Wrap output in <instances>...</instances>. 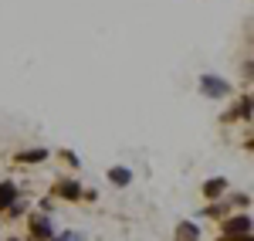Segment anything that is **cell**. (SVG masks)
<instances>
[{
    "label": "cell",
    "mask_w": 254,
    "mask_h": 241,
    "mask_svg": "<svg viewBox=\"0 0 254 241\" xmlns=\"http://www.w3.org/2000/svg\"><path fill=\"white\" fill-rule=\"evenodd\" d=\"M251 238V214H234L224 221V238Z\"/></svg>",
    "instance_id": "6da1fadb"
},
{
    "label": "cell",
    "mask_w": 254,
    "mask_h": 241,
    "mask_svg": "<svg viewBox=\"0 0 254 241\" xmlns=\"http://www.w3.org/2000/svg\"><path fill=\"white\" fill-rule=\"evenodd\" d=\"M31 238L34 241H51L55 238V228H51V214H34L31 218Z\"/></svg>",
    "instance_id": "7a4b0ae2"
},
{
    "label": "cell",
    "mask_w": 254,
    "mask_h": 241,
    "mask_svg": "<svg viewBox=\"0 0 254 241\" xmlns=\"http://www.w3.org/2000/svg\"><path fill=\"white\" fill-rule=\"evenodd\" d=\"M200 88H203V95H214V99H224L227 92H231V85L220 79H210V75H203L200 79Z\"/></svg>",
    "instance_id": "3957f363"
},
{
    "label": "cell",
    "mask_w": 254,
    "mask_h": 241,
    "mask_svg": "<svg viewBox=\"0 0 254 241\" xmlns=\"http://www.w3.org/2000/svg\"><path fill=\"white\" fill-rule=\"evenodd\" d=\"M55 194H58V197H64V201H78L85 190H81L78 180H61L58 187H55Z\"/></svg>",
    "instance_id": "277c9868"
},
{
    "label": "cell",
    "mask_w": 254,
    "mask_h": 241,
    "mask_svg": "<svg viewBox=\"0 0 254 241\" xmlns=\"http://www.w3.org/2000/svg\"><path fill=\"white\" fill-rule=\"evenodd\" d=\"M14 201H17V183L3 180V183H0V211H7Z\"/></svg>",
    "instance_id": "5b68a950"
},
{
    "label": "cell",
    "mask_w": 254,
    "mask_h": 241,
    "mask_svg": "<svg viewBox=\"0 0 254 241\" xmlns=\"http://www.w3.org/2000/svg\"><path fill=\"white\" fill-rule=\"evenodd\" d=\"M109 180L116 183V187H129V183H132V170H126V166H112V170H109Z\"/></svg>",
    "instance_id": "8992f818"
},
{
    "label": "cell",
    "mask_w": 254,
    "mask_h": 241,
    "mask_svg": "<svg viewBox=\"0 0 254 241\" xmlns=\"http://www.w3.org/2000/svg\"><path fill=\"white\" fill-rule=\"evenodd\" d=\"M224 190H227V180H224V177H214V180H207V183H203V194H207L210 201H214V197H220Z\"/></svg>",
    "instance_id": "52a82bcc"
},
{
    "label": "cell",
    "mask_w": 254,
    "mask_h": 241,
    "mask_svg": "<svg viewBox=\"0 0 254 241\" xmlns=\"http://www.w3.org/2000/svg\"><path fill=\"white\" fill-rule=\"evenodd\" d=\"M48 157H51L48 150H20L17 163H41V160H48Z\"/></svg>",
    "instance_id": "ba28073f"
},
{
    "label": "cell",
    "mask_w": 254,
    "mask_h": 241,
    "mask_svg": "<svg viewBox=\"0 0 254 241\" xmlns=\"http://www.w3.org/2000/svg\"><path fill=\"white\" fill-rule=\"evenodd\" d=\"M176 238L180 241H200V231H196L193 221H183L180 228H176Z\"/></svg>",
    "instance_id": "9c48e42d"
},
{
    "label": "cell",
    "mask_w": 254,
    "mask_h": 241,
    "mask_svg": "<svg viewBox=\"0 0 254 241\" xmlns=\"http://www.w3.org/2000/svg\"><path fill=\"white\" fill-rule=\"evenodd\" d=\"M200 214H203V218H224V204H207Z\"/></svg>",
    "instance_id": "30bf717a"
},
{
    "label": "cell",
    "mask_w": 254,
    "mask_h": 241,
    "mask_svg": "<svg viewBox=\"0 0 254 241\" xmlns=\"http://www.w3.org/2000/svg\"><path fill=\"white\" fill-rule=\"evenodd\" d=\"M237 116H244V119H251V99H248V95L241 99V105H237Z\"/></svg>",
    "instance_id": "8fae6325"
},
{
    "label": "cell",
    "mask_w": 254,
    "mask_h": 241,
    "mask_svg": "<svg viewBox=\"0 0 254 241\" xmlns=\"http://www.w3.org/2000/svg\"><path fill=\"white\" fill-rule=\"evenodd\" d=\"M51 241H81L78 235H71V231H64V235H58V238H51Z\"/></svg>",
    "instance_id": "7c38bea8"
},
{
    "label": "cell",
    "mask_w": 254,
    "mask_h": 241,
    "mask_svg": "<svg viewBox=\"0 0 254 241\" xmlns=\"http://www.w3.org/2000/svg\"><path fill=\"white\" fill-rule=\"evenodd\" d=\"M234 204H237V207H248V204H251V197H248V194H237Z\"/></svg>",
    "instance_id": "4fadbf2b"
},
{
    "label": "cell",
    "mask_w": 254,
    "mask_h": 241,
    "mask_svg": "<svg viewBox=\"0 0 254 241\" xmlns=\"http://www.w3.org/2000/svg\"><path fill=\"white\" fill-rule=\"evenodd\" d=\"M10 241H24V238H10Z\"/></svg>",
    "instance_id": "5bb4252c"
}]
</instances>
